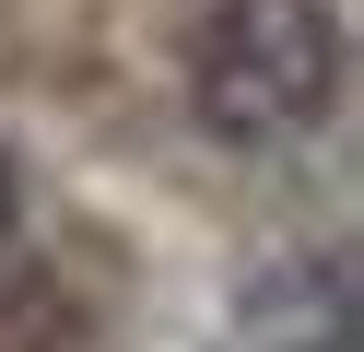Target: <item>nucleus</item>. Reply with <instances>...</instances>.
Returning <instances> with one entry per match:
<instances>
[{
    "label": "nucleus",
    "mask_w": 364,
    "mask_h": 352,
    "mask_svg": "<svg viewBox=\"0 0 364 352\" xmlns=\"http://www.w3.org/2000/svg\"><path fill=\"white\" fill-rule=\"evenodd\" d=\"M341 94H353V36L329 0H212L188 23V106L212 141L282 153L329 129Z\"/></svg>",
    "instance_id": "1"
},
{
    "label": "nucleus",
    "mask_w": 364,
    "mask_h": 352,
    "mask_svg": "<svg viewBox=\"0 0 364 352\" xmlns=\"http://www.w3.org/2000/svg\"><path fill=\"white\" fill-rule=\"evenodd\" d=\"M212 352H353V258L341 247H282L235 282Z\"/></svg>",
    "instance_id": "2"
},
{
    "label": "nucleus",
    "mask_w": 364,
    "mask_h": 352,
    "mask_svg": "<svg viewBox=\"0 0 364 352\" xmlns=\"http://www.w3.org/2000/svg\"><path fill=\"white\" fill-rule=\"evenodd\" d=\"M12 223H24V188H12V164H0V247H12Z\"/></svg>",
    "instance_id": "3"
}]
</instances>
